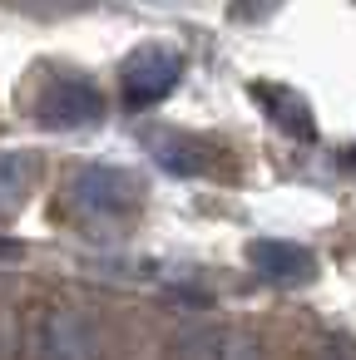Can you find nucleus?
Masks as SVG:
<instances>
[{"label":"nucleus","mask_w":356,"mask_h":360,"mask_svg":"<svg viewBox=\"0 0 356 360\" xmlns=\"http://www.w3.org/2000/svg\"><path fill=\"white\" fill-rule=\"evenodd\" d=\"M144 202L139 193V178L124 173V168H104V163H90L70 178V212L85 217V222H99V227H114L124 217H134Z\"/></svg>","instance_id":"obj_1"},{"label":"nucleus","mask_w":356,"mask_h":360,"mask_svg":"<svg viewBox=\"0 0 356 360\" xmlns=\"http://www.w3.org/2000/svg\"><path fill=\"white\" fill-rule=\"evenodd\" d=\"M35 355L40 360H104V330L94 316L75 306H50L35 321Z\"/></svg>","instance_id":"obj_2"},{"label":"nucleus","mask_w":356,"mask_h":360,"mask_svg":"<svg viewBox=\"0 0 356 360\" xmlns=\"http://www.w3.org/2000/svg\"><path fill=\"white\" fill-rule=\"evenodd\" d=\"M178 75H183V60H178L173 50L144 45V50H134V55L124 60L119 84H124V99H129L134 109H149V104H159V99H168V94L178 89Z\"/></svg>","instance_id":"obj_3"},{"label":"nucleus","mask_w":356,"mask_h":360,"mask_svg":"<svg viewBox=\"0 0 356 360\" xmlns=\"http://www.w3.org/2000/svg\"><path fill=\"white\" fill-rule=\"evenodd\" d=\"M178 360H267L262 340L243 326H223V321H193L178 330L173 340Z\"/></svg>","instance_id":"obj_4"},{"label":"nucleus","mask_w":356,"mask_h":360,"mask_svg":"<svg viewBox=\"0 0 356 360\" xmlns=\"http://www.w3.org/2000/svg\"><path fill=\"white\" fill-rule=\"evenodd\" d=\"M35 119L45 129H90L104 119V94L90 79H55L35 99Z\"/></svg>","instance_id":"obj_5"},{"label":"nucleus","mask_w":356,"mask_h":360,"mask_svg":"<svg viewBox=\"0 0 356 360\" xmlns=\"http://www.w3.org/2000/svg\"><path fill=\"white\" fill-rule=\"evenodd\" d=\"M247 262L257 276L277 281V286H302L317 276V257L302 247V242H282V237H257L247 247Z\"/></svg>","instance_id":"obj_6"},{"label":"nucleus","mask_w":356,"mask_h":360,"mask_svg":"<svg viewBox=\"0 0 356 360\" xmlns=\"http://www.w3.org/2000/svg\"><path fill=\"white\" fill-rule=\"evenodd\" d=\"M262 104H267V114H272V124L277 129H287V134H297V139H312V114H307V104L292 94V89H277V84H257L252 89Z\"/></svg>","instance_id":"obj_7"},{"label":"nucleus","mask_w":356,"mask_h":360,"mask_svg":"<svg viewBox=\"0 0 356 360\" xmlns=\"http://www.w3.org/2000/svg\"><path fill=\"white\" fill-rule=\"evenodd\" d=\"M30 183H35V158L30 153H16V148L0 153V212H16L25 202Z\"/></svg>","instance_id":"obj_8"},{"label":"nucleus","mask_w":356,"mask_h":360,"mask_svg":"<svg viewBox=\"0 0 356 360\" xmlns=\"http://www.w3.org/2000/svg\"><path fill=\"white\" fill-rule=\"evenodd\" d=\"M154 158L168 168V173H203V143H193V139H178V134H164V139H154Z\"/></svg>","instance_id":"obj_9"},{"label":"nucleus","mask_w":356,"mask_h":360,"mask_svg":"<svg viewBox=\"0 0 356 360\" xmlns=\"http://www.w3.org/2000/svg\"><path fill=\"white\" fill-rule=\"evenodd\" d=\"M20 11H35V15H75V11H90L94 0H11Z\"/></svg>","instance_id":"obj_10"},{"label":"nucleus","mask_w":356,"mask_h":360,"mask_svg":"<svg viewBox=\"0 0 356 360\" xmlns=\"http://www.w3.org/2000/svg\"><path fill=\"white\" fill-rule=\"evenodd\" d=\"M20 257H25V247L16 237H0V262H20Z\"/></svg>","instance_id":"obj_11"},{"label":"nucleus","mask_w":356,"mask_h":360,"mask_svg":"<svg viewBox=\"0 0 356 360\" xmlns=\"http://www.w3.org/2000/svg\"><path fill=\"white\" fill-rule=\"evenodd\" d=\"M11 345V311H6V296H0V355Z\"/></svg>","instance_id":"obj_12"},{"label":"nucleus","mask_w":356,"mask_h":360,"mask_svg":"<svg viewBox=\"0 0 356 360\" xmlns=\"http://www.w3.org/2000/svg\"><path fill=\"white\" fill-rule=\"evenodd\" d=\"M312 360H351V355H346V350H341V345H321V350H317V355H312Z\"/></svg>","instance_id":"obj_13"}]
</instances>
